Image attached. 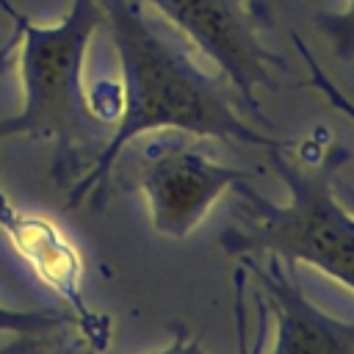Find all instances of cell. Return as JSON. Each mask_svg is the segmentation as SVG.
I'll return each instance as SVG.
<instances>
[{
  "label": "cell",
  "instance_id": "cell-7",
  "mask_svg": "<svg viewBox=\"0 0 354 354\" xmlns=\"http://www.w3.org/2000/svg\"><path fill=\"white\" fill-rule=\"evenodd\" d=\"M241 266L257 277L268 315L277 321L271 354H354V324L318 310L304 296L293 266L277 254H241Z\"/></svg>",
  "mask_w": 354,
  "mask_h": 354
},
{
  "label": "cell",
  "instance_id": "cell-9",
  "mask_svg": "<svg viewBox=\"0 0 354 354\" xmlns=\"http://www.w3.org/2000/svg\"><path fill=\"white\" fill-rule=\"evenodd\" d=\"M243 279H246V268L238 266L235 274H232V285H235V296H232V318H235V340H238V354H263V346H266V324H268V307L257 290V310H260V318H257V335L249 346V337H246V315H243Z\"/></svg>",
  "mask_w": 354,
  "mask_h": 354
},
{
  "label": "cell",
  "instance_id": "cell-1",
  "mask_svg": "<svg viewBox=\"0 0 354 354\" xmlns=\"http://www.w3.org/2000/svg\"><path fill=\"white\" fill-rule=\"evenodd\" d=\"M122 64V113L80 180L66 194V210L102 196L122 149L158 130H180L196 138L285 149L293 141L252 130L230 105L216 75L205 72L185 41L152 22L144 0H97Z\"/></svg>",
  "mask_w": 354,
  "mask_h": 354
},
{
  "label": "cell",
  "instance_id": "cell-6",
  "mask_svg": "<svg viewBox=\"0 0 354 354\" xmlns=\"http://www.w3.org/2000/svg\"><path fill=\"white\" fill-rule=\"evenodd\" d=\"M0 230L8 238L11 249L19 254V260L53 293H58L66 301V307L75 315L72 321L80 329V335L86 337V343L91 346V351L102 354L108 346L111 321H108V315H100L86 304L83 288H80V277H83L80 254L64 238V232L55 227V221H50L44 216L22 213L19 207H14L8 202L6 191L0 188Z\"/></svg>",
  "mask_w": 354,
  "mask_h": 354
},
{
  "label": "cell",
  "instance_id": "cell-4",
  "mask_svg": "<svg viewBox=\"0 0 354 354\" xmlns=\"http://www.w3.org/2000/svg\"><path fill=\"white\" fill-rule=\"evenodd\" d=\"M133 185L147 196L152 227L174 241L188 238L230 188L238 194L252 188L246 171L213 160L205 138L180 130H158L144 144Z\"/></svg>",
  "mask_w": 354,
  "mask_h": 354
},
{
  "label": "cell",
  "instance_id": "cell-2",
  "mask_svg": "<svg viewBox=\"0 0 354 354\" xmlns=\"http://www.w3.org/2000/svg\"><path fill=\"white\" fill-rule=\"evenodd\" d=\"M0 6L19 33L25 88L22 111L0 122V141L11 136L53 141L58 155L53 171L64 180L75 174L86 158L94 160L113 130V124L94 113L83 86V61L94 30L102 25V8L97 0H72L58 25L41 28L8 0H0Z\"/></svg>",
  "mask_w": 354,
  "mask_h": 354
},
{
  "label": "cell",
  "instance_id": "cell-8",
  "mask_svg": "<svg viewBox=\"0 0 354 354\" xmlns=\"http://www.w3.org/2000/svg\"><path fill=\"white\" fill-rule=\"evenodd\" d=\"M290 39H293V44H296V50H299V55H301V61L307 64V69H310V86L315 88V91H321L324 94V100L335 108V111H340L343 116H348L351 122H354V102L326 77V72L321 69V64L315 61V55L310 53V47L304 44V39L299 36V33H290ZM335 191H337V199L354 213V188L351 185H337L335 183Z\"/></svg>",
  "mask_w": 354,
  "mask_h": 354
},
{
  "label": "cell",
  "instance_id": "cell-13",
  "mask_svg": "<svg viewBox=\"0 0 354 354\" xmlns=\"http://www.w3.org/2000/svg\"><path fill=\"white\" fill-rule=\"evenodd\" d=\"M158 354H205V348L199 346V340H194V335L183 324H177L174 326V340Z\"/></svg>",
  "mask_w": 354,
  "mask_h": 354
},
{
  "label": "cell",
  "instance_id": "cell-3",
  "mask_svg": "<svg viewBox=\"0 0 354 354\" xmlns=\"http://www.w3.org/2000/svg\"><path fill=\"white\" fill-rule=\"evenodd\" d=\"M290 147L268 149V160L290 188L288 205L268 202L254 185L241 196L243 218L218 235L227 254H277L307 263L354 290V213L337 199L335 183L348 152L335 141L318 158H290Z\"/></svg>",
  "mask_w": 354,
  "mask_h": 354
},
{
  "label": "cell",
  "instance_id": "cell-5",
  "mask_svg": "<svg viewBox=\"0 0 354 354\" xmlns=\"http://www.w3.org/2000/svg\"><path fill=\"white\" fill-rule=\"evenodd\" d=\"M160 11V17L177 28L199 53H205L218 75L238 91L243 108L266 122L257 88H277V69L282 58L271 53L260 36V3L257 0H144Z\"/></svg>",
  "mask_w": 354,
  "mask_h": 354
},
{
  "label": "cell",
  "instance_id": "cell-10",
  "mask_svg": "<svg viewBox=\"0 0 354 354\" xmlns=\"http://www.w3.org/2000/svg\"><path fill=\"white\" fill-rule=\"evenodd\" d=\"M72 318L61 310H8L0 304V332H61Z\"/></svg>",
  "mask_w": 354,
  "mask_h": 354
},
{
  "label": "cell",
  "instance_id": "cell-14",
  "mask_svg": "<svg viewBox=\"0 0 354 354\" xmlns=\"http://www.w3.org/2000/svg\"><path fill=\"white\" fill-rule=\"evenodd\" d=\"M19 44V33H17V28L11 30V36L6 39V44H0V75L8 69V61H11V53H14V47Z\"/></svg>",
  "mask_w": 354,
  "mask_h": 354
},
{
  "label": "cell",
  "instance_id": "cell-11",
  "mask_svg": "<svg viewBox=\"0 0 354 354\" xmlns=\"http://www.w3.org/2000/svg\"><path fill=\"white\" fill-rule=\"evenodd\" d=\"M318 28L329 39L337 58L354 61V0H346L343 11L318 14Z\"/></svg>",
  "mask_w": 354,
  "mask_h": 354
},
{
  "label": "cell",
  "instance_id": "cell-12",
  "mask_svg": "<svg viewBox=\"0 0 354 354\" xmlns=\"http://www.w3.org/2000/svg\"><path fill=\"white\" fill-rule=\"evenodd\" d=\"M61 340V332H22L14 335V340H8L0 354H50L55 351Z\"/></svg>",
  "mask_w": 354,
  "mask_h": 354
}]
</instances>
